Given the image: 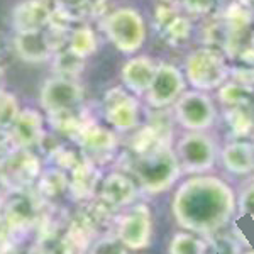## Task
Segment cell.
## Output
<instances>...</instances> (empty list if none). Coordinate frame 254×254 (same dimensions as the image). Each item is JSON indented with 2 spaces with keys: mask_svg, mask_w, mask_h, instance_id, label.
I'll use <instances>...</instances> for the list:
<instances>
[{
  "mask_svg": "<svg viewBox=\"0 0 254 254\" xmlns=\"http://www.w3.org/2000/svg\"><path fill=\"white\" fill-rule=\"evenodd\" d=\"M205 243L191 234H175L170 243V254H203Z\"/></svg>",
  "mask_w": 254,
  "mask_h": 254,
  "instance_id": "obj_18",
  "label": "cell"
},
{
  "mask_svg": "<svg viewBox=\"0 0 254 254\" xmlns=\"http://www.w3.org/2000/svg\"><path fill=\"white\" fill-rule=\"evenodd\" d=\"M20 58L26 61H44L51 55V44L41 31H24L15 39Z\"/></svg>",
  "mask_w": 254,
  "mask_h": 254,
  "instance_id": "obj_9",
  "label": "cell"
},
{
  "mask_svg": "<svg viewBox=\"0 0 254 254\" xmlns=\"http://www.w3.org/2000/svg\"><path fill=\"white\" fill-rule=\"evenodd\" d=\"M217 253L219 254H239V248L234 241L231 239H220L217 244Z\"/></svg>",
  "mask_w": 254,
  "mask_h": 254,
  "instance_id": "obj_26",
  "label": "cell"
},
{
  "mask_svg": "<svg viewBox=\"0 0 254 254\" xmlns=\"http://www.w3.org/2000/svg\"><path fill=\"white\" fill-rule=\"evenodd\" d=\"M10 137L14 144L19 149H27L43 141L44 130H43V119H41L39 112L31 109L20 110L17 119L10 127Z\"/></svg>",
  "mask_w": 254,
  "mask_h": 254,
  "instance_id": "obj_7",
  "label": "cell"
},
{
  "mask_svg": "<svg viewBox=\"0 0 254 254\" xmlns=\"http://www.w3.org/2000/svg\"><path fill=\"white\" fill-rule=\"evenodd\" d=\"M41 173V163L32 153L20 151L0 161V182L12 190L20 191L32 185Z\"/></svg>",
  "mask_w": 254,
  "mask_h": 254,
  "instance_id": "obj_4",
  "label": "cell"
},
{
  "mask_svg": "<svg viewBox=\"0 0 254 254\" xmlns=\"http://www.w3.org/2000/svg\"><path fill=\"white\" fill-rule=\"evenodd\" d=\"M136 183L122 173H110L102 182L100 196L109 207H126L136 198Z\"/></svg>",
  "mask_w": 254,
  "mask_h": 254,
  "instance_id": "obj_8",
  "label": "cell"
},
{
  "mask_svg": "<svg viewBox=\"0 0 254 254\" xmlns=\"http://www.w3.org/2000/svg\"><path fill=\"white\" fill-rule=\"evenodd\" d=\"M49 10L46 5L38 2H31L27 5L20 7L19 12L15 14V20H17L19 31H39L41 26L48 22Z\"/></svg>",
  "mask_w": 254,
  "mask_h": 254,
  "instance_id": "obj_14",
  "label": "cell"
},
{
  "mask_svg": "<svg viewBox=\"0 0 254 254\" xmlns=\"http://www.w3.org/2000/svg\"><path fill=\"white\" fill-rule=\"evenodd\" d=\"M41 254H71V246L66 239L48 237L41 243Z\"/></svg>",
  "mask_w": 254,
  "mask_h": 254,
  "instance_id": "obj_24",
  "label": "cell"
},
{
  "mask_svg": "<svg viewBox=\"0 0 254 254\" xmlns=\"http://www.w3.org/2000/svg\"><path fill=\"white\" fill-rule=\"evenodd\" d=\"M17 100L12 93L0 92V129H5L14 124V121L19 116Z\"/></svg>",
  "mask_w": 254,
  "mask_h": 254,
  "instance_id": "obj_22",
  "label": "cell"
},
{
  "mask_svg": "<svg viewBox=\"0 0 254 254\" xmlns=\"http://www.w3.org/2000/svg\"><path fill=\"white\" fill-rule=\"evenodd\" d=\"M98 180V171L93 170L92 165H76L73 171V180L69 182V188L75 196L87 198L95 191Z\"/></svg>",
  "mask_w": 254,
  "mask_h": 254,
  "instance_id": "obj_15",
  "label": "cell"
},
{
  "mask_svg": "<svg viewBox=\"0 0 254 254\" xmlns=\"http://www.w3.org/2000/svg\"><path fill=\"white\" fill-rule=\"evenodd\" d=\"M180 119L188 127H203L210 121V107L202 97L188 95L180 104Z\"/></svg>",
  "mask_w": 254,
  "mask_h": 254,
  "instance_id": "obj_13",
  "label": "cell"
},
{
  "mask_svg": "<svg viewBox=\"0 0 254 254\" xmlns=\"http://www.w3.org/2000/svg\"><path fill=\"white\" fill-rule=\"evenodd\" d=\"M180 173H182V166H180L178 158L166 149L146 154L136 165L139 185L146 193L151 195H158L173 187Z\"/></svg>",
  "mask_w": 254,
  "mask_h": 254,
  "instance_id": "obj_2",
  "label": "cell"
},
{
  "mask_svg": "<svg viewBox=\"0 0 254 254\" xmlns=\"http://www.w3.org/2000/svg\"><path fill=\"white\" fill-rule=\"evenodd\" d=\"M241 207L246 214L254 217V185H251L248 190L243 191V196H241Z\"/></svg>",
  "mask_w": 254,
  "mask_h": 254,
  "instance_id": "obj_25",
  "label": "cell"
},
{
  "mask_svg": "<svg viewBox=\"0 0 254 254\" xmlns=\"http://www.w3.org/2000/svg\"><path fill=\"white\" fill-rule=\"evenodd\" d=\"M107 119L117 129H129L136 124V109L129 102H119L107 110Z\"/></svg>",
  "mask_w": 254,
  "mask_h": 254,
  "instance_id": "obj_17",
  "label": "cell"
},
{
  "mask_svg": "<svg viewBox=\"0 0 254 254\" xmlns=\"http://www.w3.org/2000/svg\"><path fill=\"white\" fill-rule=\"evenodd\" d=\"M180 78L175 69L163 68L158 75H154V80L151 83V102L154 105H163L173 98L180 90Z\"/></svg>",
  "mask_w": 254,
  "mask_h": 254,
  "instance_id": "obj_12",
  "label": "cell"
},
{
  "mask_svg": "<svg viewBox=\"0 0 254 254\" xmlns=\"http://www.w3.org/2000/svg\"><path fill=\"white\" fill-rule=\"evenodd\" d=\"M178 158L182 159V166L190 173H202L214 166L215 147L208 137L188 136L178 144Z\"/></svg>",
  "mask_w": 254,
  "mask_h": 254,
  "instance_id": "obj_6",
  "label": "cell"
},
{
  "mask_svg": "<svg viewBox=\"0 0 254 254\" xmlns=\"http://www.w3.org/2000/svg\"><path fill=\"white\" fill-rule=\"evenodd\" d=\"M34 217H36V210L29 198H26V196H22L20 193L10 196L5 205V214H3L5 224L9 227L26 229L32 224Z\"/></svg>",
  "mask_w": 254,
  "mask_h": 254,
  "instance_id": "obj_11",
  "label": "cell"
},
{
  "mask_svg": "<svg viewBox=\"0 0 254 254\" xmlns=\"http://www.w3.org/2000/svg\"><path fill=\"white\" fill-rule=\"evenodd\" d=\"M153 222L151 212L146 205H136L122 217L117 229V239L132 251L146 249L151 243Z\"/></svg>",
  "mask_w": 254,
  "mask_h": 254,
  "instance_id": "obj_3",
  "label": "cell"
},
{
  "mask_svg": "<svg viewBox=\"0 0 254 254\" xmlns=\"http://www.w3.org/2000/svg\"><path fill=\"white\" fill-rule=\"evenodd\" d=\"M171 208L180 227L196 234H212L234 215L236 195L217 176H196L180 185Z\"/></svg>",
  "mask_w": 254,
  "mask_h": 254,
  "instance_id": "obj_1",
  "label": "cell"
},
{
  "mask_svg": "<svg viewBox=\"0 0 254 254\" xmlns=\"http://www.w3.org/2000/svg\"><path fill=\"white\" fill-rule=\"evenodd\" d=\"M224 166L234 175H248L254 170V146L248 142H236L224 149Z\"/></svg>",
  "mask_w": 254,
  "mask_h": 254,
  "instance_id": "obj_10",
  "label": "cell"
},
{
  "mask_svg": "<svg viewBox=\"0 0 254 254\" xmlns=\"http://www.w3.org/2000/svg\"><path fill=\"white\" fill-rule=\"evenodd\" d=\"M116 31V43L124 49H132L139 44V31L136 24L127 19H122L114 26Z\"/></svg>",
  "mask_w": 254,
  "mask_h": 254,
  "instance_id": "obj_21",
  "label": "cell"
},
{
  "mask_svg": "<svg viewBox=\"0 0 254 254\" xmlns=\"http://www.w3.org/2000/svg\"><path fill=\"white\" fill-rule=\"evenodd\" d=\"M69 185L66 176L60 170H49L39 180V190L44 196H58Z\"/></svg>",
  "mask_w": 254,
  "mask_h": 254,
  "instance_id": "obj_20",
  "label": "cell"
},
{
  "mask_svg": "<svg viewBox=\"0 0 254 254\" xmlns=\"http://www.w3.org/2000/svg\"><path fill=\"white\" fill-rule=\"evenodd\" d=\"M80 144L90 153H104L114 147V137L102 129H93L81 136Z\"/></svg>",
  "mask_w": 254,
  "mask_h": 254,
  "instance_id": "obj_19",
  "label": "cell"
},
{
  "mask_svg": "<svg viewBox=\"0 0 254 254\" xmlns=\"http://www.w3.org/2000/svg\"><path fill=\"white\" fill-rule=\"evenodd\" d=\"M122 76H124L126 83L129 85L130 88L137 90V92H141V90H144V88H149L154 80V73H153L151 64L141 60L126 64Z\"/></svg>",
  "mask_w": 254,
  "mask_h": 254,
  "instance_id": "obj_16",
  "label": "cell"
},
{
  "mask_svg": "<svg viewBox=\"0 0 254 254\" xmlns=\"http://www.w3.org/2000/svg\"><path fill=\"white\" fill-rule=\"evenodd\" d=\"M81 98V90L66 78H51L41 90V105L49 116H58L73 109Z\"/></svg>",
  "mask_w": 254,
  "mask_h": 254,
  "instance_id": "obj_5",
  "label": "cell"
},
{
  "mask_svg": "<svg viewBox=\"0 0 254 254\" xmlns=\"http://www.w3.org/2000/svg\"><path fill=\"white\" fill-rule=\"evenodd\" d=\"M90 254H127V248L117 237H102L92 246Z\"/></svg>",
  "mask_w": 254,
  "mask_h": 254,
  "instance_id": "obj_23",
  "label": "cell"
}]
</instances>
